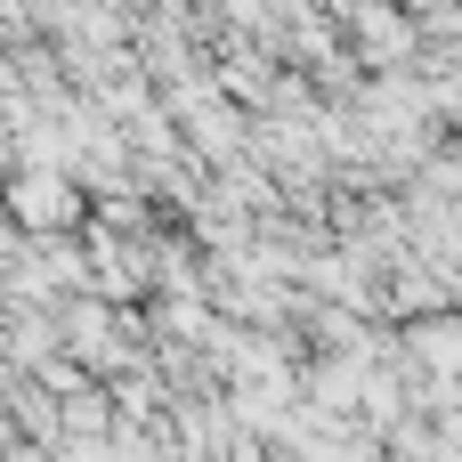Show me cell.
<instances>
[{"mask_svg":"<svg viewBox=\"0 0 462 462\" xmlns=\"http://www.w3.org/2000/svg\"><path fill=\"white\" fill-rule=\"evenodd\" d=\"M49 462H114V447H106V439H57Z\"/></svg>","mask_w":462,"mask_h":462,"instance_id":"2","label":"cell"},{"mask_svg":"<svg viewBox=\"0 0 462 462\" xmlns=\"http://www.w3.org/2000/svg\"><path fill=\"white\" fill-rule=\"evenodd\" d=\"M8 219H24V236H73L89 211H81L73 171L32 162V171H16V179H8Z\"/></svg>","mask_w":462,"mask_h":462,"instance_id":"1","label":"cell"}]
</instances>
